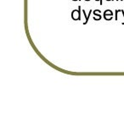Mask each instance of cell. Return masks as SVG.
I'll return each mask as SVG.
<instances>
[{"instance_id": "1", "label": "cell", "mask_w": 124, "mask_h": 115, "mask_svg": "<svg viewBox=\"0 0 124 115\" xmlns=\"http://www.w3.org/2000/svg\"><path fill=\"white\" fill-rule=\"evenodd\" d=\"M71 18L73 20H81V6L78 7V9H74L71 12Z\"/></svg>"}, {"instance_id": "7", "label": "cell", "mask_w": 124, "mask_h": 115, "mask_svg": "<svg viewBox=\"0 0 124 115\" xmlns=\"http://www.w3.org/2000/svg\"><path fill=\"white\" fill-rule=\"evenodd\" d=\"M85 1H87V2H88V1H90V0H85Z\"/></svg>"}, {"instance_id": "3", "label": "cell", "mask_w": 124, "mask_h": 115, "mask_svg": "<svg viewBox=\"0 0 124 115\" xmlns=\"http://www.w3.org/2000/svg\"><path fill=\"white\" fill-rule=\"evenodd\" d=\"M100 9H95L93 10V14H94V17H93V20H100L102 18V16L100 15Z\"/></svg>"}, {"instance_id": "2", "label": "cell", "mask_w": 124, "mask_h": 115, "mask_svg": "<svg viewBox=\"0 0 124 115\" xmlns=\"http://www.w3.org/2000/svg\"><path fill=\"white\" fill-rule=\"evenodd\" d=\"M104 18H105V20H111L112 18H113V12L110 9L105 10V12H104Z\"/></svg>"}, {"instance_id": "4", "label": "cell", "mask_w": 124, "mask_h": 115, "mask_svg": "<svg viewBox=\"0 0 124 115\" xmlns=\"http://www.w3.org/2000/svg\"><path fill=\"white\" fill-rule=\"evenodd\" d=\"M83 15H84V17H85V20H85V22L83 23V25L85 26V25L88 24V20H89L90 15L92 14V9H90V10H89V14H86V13H85V10H84V9L83 10Z\"/></svg>"}, {"instance_id": "9", "label": "cell", "mask_w": 124, "mask_h": 115, "mask_svg": "<svg viewBox=\"0 0 124 115\" xmlns=\"http://www.w3.org/2000/svg\"><path fill=\"white\" fill-rule=\"evenodd\" d=\"M72 1H78V0H72ZM78 1H80V0H78Z\"/></svg>"}, {"instance_id": "10", "label": "cell", "mask_w": 124, "mask_h": 115, "mask_svg": "<svg viewBox=\"0 0 124 115\" xmlns=\"http://www.w3.org/2000/svg\"><path fill=\"white\" fill-rule=\"evenodd\" d=\"M121 1H123V0H121Z\"/></svg>"}, {"instance_id": "6", "label": "cell", "mask_w": 124, "mask_h": 115, "mask_svg": "<svg viewBox=\"0 0 124 115\" xmlns=\"http://www.w3.org/2000/svg\"><path fill=\"white\" fill-rule=\"evenodd\" d=\"M95 1H100V5H102V4H103V1H102V0H95Z\"/></svg>"}, {"instance_id": "11", "label": "cell", "mask_w": 124, "mask_h": 115, "mask_svg": "<svg viewBox=\"0 0 124 115\" xmlns=\"http://www.w3.org/2000/svg\"><path fill=\"white\" fill-rule=\"evenodd\" d=\"M116 1H119V0H116Z\"/></svg>"}, {"instance_id": "8", "label": "cell", "mask_w": 124, "mask_h": 115, "mask_svg": "<svg viewBox=\"0 0 124 115\" xmlns=\"http://www.w3.org/2000/svg\"><path fill=\"white\" fill-rule=\"evenodd\" d=\"M106 1H113V0H106Z\"/></svg>"}, {"instance_id": "5", "label": "cell", "mask_w": 124, "mask_h": 115, "mask_svg": "<svg viewBox=\"0 0 124 115\" xmlns=\"http://www.w3.org/2000/svg\"><path fill=\"white\" fill-rule=\"evenodd\" d=\"M121 13L122 14V15H123V17H124V11L122 10V9H121ZM122 25H124V21L122 22Z\"/></svg>"}]
</instances>
